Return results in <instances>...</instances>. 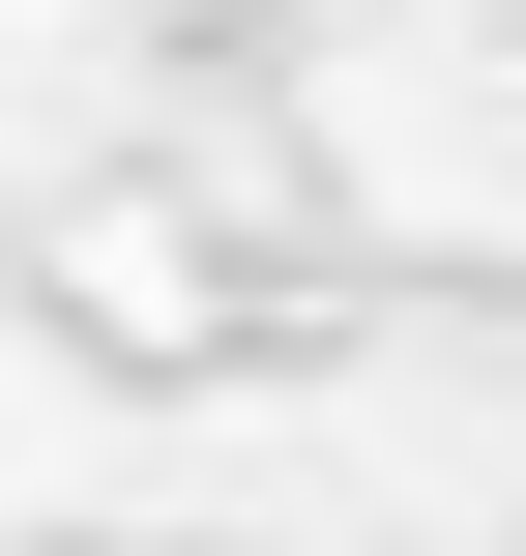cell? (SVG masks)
Masks as SVG:
<instances>
[]
</instances>
